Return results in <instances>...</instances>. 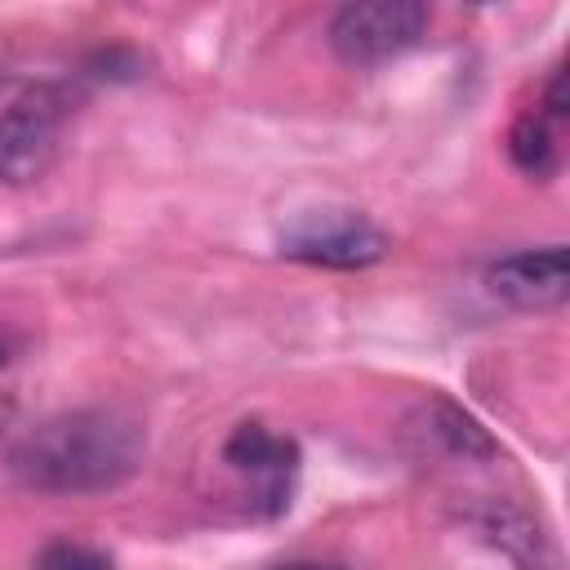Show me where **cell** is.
<instances>
[{
    "label": "cell",
    "instance_id": "8992f818",
    "mask_svg": "<svg viewBox=\"0 0 570 570\" xmlns=\"http://www.w3.org/2000/svg\"><path fill=\"white\" fill-rule=\"evenodd\" d=\"M223 459H227V468L258 481V490L267 499V512H281L289 503L285 494H289V481L298 472V445L289 436H276L263 423H240L223 441Z\"/></svg>",
    "mask_w": 570,
    "mask_h": 570
},
{
    "label": "cell",
    "instance_id": "6da1fadb",
    "mask_svg": "<svg viewBox=\"0 0 570 570\" xmlns=\"http://www.w3.org/2000/svg\"><path fill=\"white\" fill-rule=\"evenodd\" d=\"M147 454L142 423L116 405L67 410L31 432H22L9 450V476L36 494H107L125 485Z\"/></svg>",
    "mask_w": 570,
    "mask_h": 570
},
{
    "label": "cell",
    "instance_id": "52a82bcc",
    "mask_svg": "<svg viewBox=\"0 0 570 570\" xmlns=\"http://www.w3.org/2000/svg\"><path fill=\"white\" fill-rule=\"evenodd\" d=\"M423 436H432L450 459H494L499 454V445H494V436L463 410V405H454V401H445V396H432V401H423Z\"/></svg>",
    "mask_w": 570,
    "mask_h": 570
},
{
    "label": "cell",
    "instance_id": "277c9868",
    "mask_svg": "<svg viewBox=\"0 0 570 570\" xmlns=\"http://www.w3.org/2000/svg\"><path fill=\"white\" fill-rule=\"evenodd\" d=\"M281 254L307 267H334L356 272L387 254L383 227H374L365 214L352 209H307L281 232Z\"/></svg>",
    "mask_w": 570,
    "mask_h": 570
},
{
    "label": "cell",
    "instance_id": "7c38bea8",
    "mask_svg": "<svg viewBox=\"0 0 570 570\" xmlns=\"http://www.w3.org/2000/svg\"><path fill=\"white\" fill-rule=\"evenodd\" d=\"M4 361H9V347H4V343H0V365H4Z\"/></svg>",
    "mask_w": 570,
    "mask_h": 570
},
{
    "label": "cell",
    "instance_id": "8fae6325",
    "mask_svg": "<svg viewBox=\"0 0 570 570\" xmlns=\"http://www.w3.org/2000/svg\"><path fill=\"white\" fill-rule=\"evenodd\" d=\"M272 570H343V566H334V561H281Z\"/></svg>",
    "mask_w": 570,
    "mask_h": 570
},
{
    "label": "cell",
    "instance_id": "9c48e42d",
    "mask_svg": "<svg viewBox=\"0 0 570 570\" xmlns=\"http://www.w3.org/2000/svg\"><path fill=\"white\" fill-rule=\"evenodd\" d=\"M36 570H111V557H107V552H98V548H89V543L58 539V543L40 548Z\"/></svg>",
    "mask_w": 570,
    "mask_h": 570
},
{
    "label": "cell",
    "instance_id": "5b68a950",
    "mask_svg": "<svg viewBox=\"0 0 570 570\" xmlns=\"http://www.w3.org/2000/svg\"><path fill=\"white\" fill-rule=\"evenodd\" d=\"M485 289L517 312H557L570 294V254H566V245L508 254V258L490 263Z\"/></svg>",
    "mask_w": 570,
    "mask_h": 570
},
{
    "label": "cell",
    "instance_id": "7a4b0ae2",
    "mask_svg": "<svg viewBox=\"0 0 570 570\" xmlns=\"http://www.w3.org/2000/svg\"><path fill=\"white\" fill-rule=\"evenodd\" d=\"M71 94L62 85H31L0 111V183L31 187L40 183L58 151L71 120Z\"/></svg>",
    "mask_w": 570,
    "mask_h": 570
},
{
    "label": "cell",
    "instance_id": "3957f363",
    "mask_svg": "<svg viewBox=\"0 0 570 570\" xmlns=\"http://www.w3.org/2000/svg\"><path fill=\"white\" fill-rule=\"evenodd\" d=\"M432 9L419 0H365L343 4L330 18V49L347 67H379L387 58H401L428 36Z\"/></svg>",
    "mask_w": 570,
    "mask_h": 570
},
{
    "label": "cell",
    "instance_id": "ba28073f",
    "mask_svg": "<svg viewBox=\"0 0 570 570\" xmlns=\"http://www.w3.org/2000/svg\"><path fill=\"white\" fill-rule=\"evenodd\" d=\"M508 156L521 174L530 178H548L557 169V138H552V125L543 111H525L512 134H508Z\"/></svg>",
    "mask_w": 570,
    "mask_h": 570
},
{
    "label": "cell",
    "instance_id": "30bf717a",
    "mask_svg": "<svg viewBox=\"0 0 570 570\" xmlns=\"http://www.w3.org/2000/svg\"><path fill=\"white\" fill-rule=\"evenodd\" d=\"M543 107H548V116H552V120H561V116H566V107H570V102H566V71H552Z\"/></svg>",
    "mask_w": 570,
    "mask_h": 570
}]
</instances>
